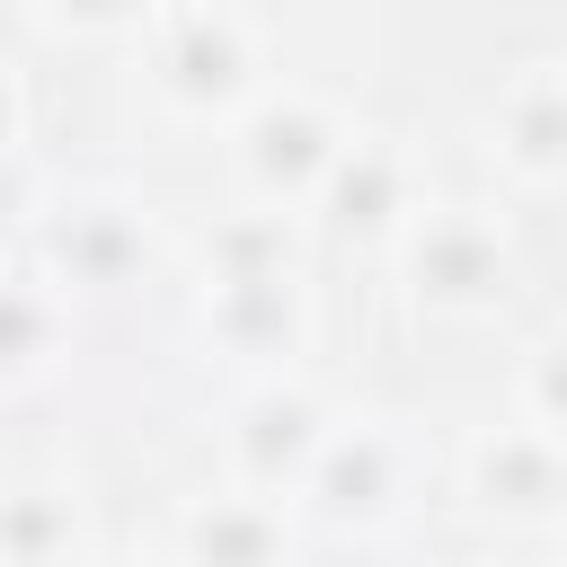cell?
I'll use <instances>...</instances> for the list:
<instances>
[{
  "mask_svg": "<svg viewBox=\"0 0 567 567\" xmlns=\"http://www.w3.org/2000/svg\"><path fill=\"white\" fill-rule=\"evenodd\" d=\"M62 354V292L53 275H0V390L53 372Z\"/></svg>",
  "mask_w": 567,
  "mask_h": 567,
  "instance_id": "cell-7",
  "label": "cell"
},
{
  "mask_svg": "<svg viewBox=\"0 0 567 567\" xmlns=\"http://www.w3.org/2000/svg\"><path fill=\"white\" fill-rule=\"evenodd\" d=\"M328 434H337V425L319 416V399H310V390L266 381V390L239 408V434H230L239 487H248V496H266V505L301 496V487H310V470H319V452H328Z\"/></svg>",
  "mask_w": 567,
  "mask_h": 567,
  "instance_id": "cell-1",
  "label": "cell"
},
{
  "mask_svg": "<svg viewBox=\"0 0 567 567\" xmlns=\"http://www.w3.org/2000/svg\"><path fill=\"white\" fill-rule=\"evenodd\" d=\"M80 248H62V266H53V284H115L133 257H142V230L133 221H115V204H80Z\"/></svg>",
  "mask_w": 567,
  "mask_h": 567,
  "instance_id": "cell-8",
  "label": "cell"
},
{
  "mask_svg": "<svg viewBox=\"0 0 567 567\" xmlns=\"http://www.w3.org/2000/svg\"><path fill=\"white\" fill-rule=\"evenodd\" d=\"M177 567H292V523L248 487L195 496L177 514Z\"/></svg>",
  "mask_w": 567,
  "mask_h": 567,
  "instance_id": "cell-5",
  "label": "cell"
},
{
  "mask_svg": "<svg viewBox=\"0 0 567 567\" xmlns=\"http://www.w3.org/2000/svg\"><path fill=\"white\" fill-rule=\"evenodd\" d=\"M248 168H257L266 195H310L319 177L346 168V151H337V124L292 97V106H266V124L248 133Z\"/></svg>",
  "mask_w": 567,
  "mask_h": 567,
  "instance_id": "cell-6",
  "label": "cell"
},
{
  "mask_svg": "<svg viewBox=\"0 0 567 567\" xmlns=\"http://www.w3.org/2000/svg\"><path fill=\"white\" fill-rule=\"evenodd\" d=\"M461 487L478 496V514H505V523H567V452H558L549 434H532L523 416L496 425V434H478Z\"/></svg>",
  "mask_w": 567,
  "mask_h": 567,
  "instance_id": "cell-2",
  "label": "cell"
},
{
  "mask_svg": "<svg viewBox=\"0 0 567 567\" xmlns=\"http://www.w3.org/2000/svg\"><path fill=\"white\" fill-rule=\"evenodd\" d=\"M523 425H532V434H549V443L567 452V328L523 363Z\"/></svg>",
  "mask_w": 567,
  "mask_h": 567,
  "instance_id": "cell-9",
  "label": "cell"
},
{
  "mask_svg": "<svg viewBox=\"0 0 567 567\" xmlns=\"http://www.w3.org/2000/svg\"><path fill=\"white\" fill-rule=\"evenodd\" d=\"M328 523H354V532H381L399 505H408V461L390 452L381 425H354V434H328L310 487H301Z\"/></svg>",
  "mask_w": 567,
  "mask_h": 567,
  "instance_id": "cell-3",
  "label": "cell"
},
{
  "mask_svg": "<svg viewBox=\"0 0 567 567\" xmlns=\"http://www.w3.org/2000/svg\"><path fill=\"white\" fill-rule=\"evenodd\" d=\"M505 292V239L478 213L416 221V301L425 310H496Z\"/></svg>",
  "mask_w": 567,
  "mask_h": 567,
  "instance_id": "cell-4",
  "label": "cell"
}]
</instances>
